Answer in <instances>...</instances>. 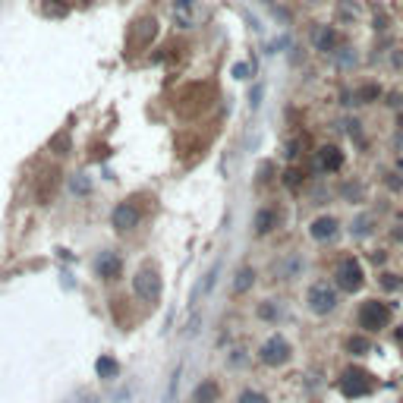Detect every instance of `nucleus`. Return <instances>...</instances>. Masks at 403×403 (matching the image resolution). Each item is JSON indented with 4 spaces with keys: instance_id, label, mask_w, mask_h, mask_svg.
<instances>
[{
    "instance_id": "4468645a",
    "label": "nucleus",
    "mask_w": 403,
    "mask_h": 403,
    "mask_svg": "<svg viewBox=\"0 0 403 403\" xmlns=\"http://www.w3.org/2000/svg\"><path fill=\"white\" fill-rule=\"evenodd\" d=\"M192 403H221V385L214 378H202L192 391Z\"/></svg>"
},
{
    "instance_id": "412c9836",
    "label": "nucleus",
    "mask_w": 403,
    "mask_h": 403,
    "mask_svg": "<svg viewBox=\"0 0 403 403\" xmlns=\"http://www.w3.org/2000/svg\"><path fill=\"white\" fill-rule=\"evenodd\" d=\"M368 347H372V340H368V334H356V337H350V340H347V350H350L353 356H362V353H366L368 350Z\"/></svg>"
},
{
    "instance_id": "4be33fe9",
    "label": "nucleus",
    "mask_w": 403,
    "mask_h": 403,
    "mask_svg": "<svg viewBox=\"0 0 403 403\" xmlns=\"http://www.w3.org/2000/svg\"><path fill=\"white\" fill-rule=\"evenodd\" d=\"M368 224H372V214H359V218L350 224V233L353 237H368V233H372V227Z\"/></svg>"
},
{
    "instance_id": "0eeeda50",
    "label": "nucleus",
    "mask_w": 403,
    "mask_h": 403,
    "mask_svg": "<svg viewBox=\"0 0 403 403\" xmlns=\"http://www.w3.org/2000/svg\"><path fill=\"white\" fill-rule=\"evenodd\" d=\"M142 218H145L142 205H139V199L132 196V199H123V202H117V205H113V211H111V227H113L117 233H132L139 224H142Z\"/></svg>"
},
{
    "instance_id": "6e6552de",
    "label": "nucleus",
    "mask_w": 403,
    "mask_h": 403,
    "mask_svg": "<svg viewBox=\"0 0 403 403\" xmlns=\"http://www.w3.org/2000/svg\"><path fill=\"white\" fill-rule=\"evenodd\" d=\"M280 227V208L274 205V202H268V205H259L252 214V233L255 237H271L274 230Z\"/></svg>"
},
{
    "instance_id": "39448f33",
    "label": "nucleus",
    "mask_w": 403,
    "mask_h": 403,
    "mask_svg": "<svg viewBox=\"0 0 403 403\" xmlns=\"http://www.w3.org/2000/svg\"><path fill=\"white\" fill-rule=\"evenodd\" d=\"M255 359H259L265 368H284V366H290V359H293V344L284 337V334L274 331L261 340Z\"/></svg>"
},
{
    "instance_id": "f257e3e1",
    "label": "nucleus",
    "mask_w": 403,
    "mask_h": 403,
    "mask_svg": "<svg viewBox=\"0 0 403 403\" xmlns=\"http://www.w3.org/2000/svg\"><path fill=\"white\" fill-rule=\"evenodd\" d=\"M391 321H394L391 302H385L378 297H368V299H362L359 306H356V328H359L362 334H368V337H372V334L388 331Z\"/></svg>"
},
{
    "instance_id": "ddd939ff",
    "label": "nucleus",
    "mask_w": 403,
    "mask_h": 403,
    "mask_svg": "<svg viewBox=\"0 0 403 403\" xmlns=\"http://www.w3.org/2000/svg\"><path fill=\"white\" fill-rule=\"evenodd\" d=\"M315 154H318V167L325 173H340V170H344L347 158H344V151H340L337 145H318V151H315Z\"/></svg>"
},
{
    "instance_id": "6ab92c4d",
    "label": "nucleus",
    "mask_w": 403,
    "mask_h": 403,
    "mask_svg": "<svg viewBox=\"0 0 403 403\" xmlns=\"http://www.w3.org/2000/svg\"><path fill=\"white\" fill-rule=\"evenodd\" d=\"M331 57L337 60V63L344 66V70H350V66H356V60H359V57H356V51H353V48H347V44H340V48L334 51Z\"/></svg>"
},
{
    "instance_id": "b1692460",
    "label": "nucleus",
    "mask_w": 403,
    "mask_h": 403,
    "mask_svg": "<svg viewBox=\"0 0 403 403\" xmlns=\"http://www.w3.org/2000/svg\"><path fill=\"white\" fill-rule=\"evenodd\" d=\"M51 149H63V154H70V136H66V132H57V136L51 139Z\"/></svg>"
},
{
    "instance_id": "a878e982",
    "label": "nucleus",
    "mask_w": 403,
    "mask_h": 403,
    "mask_svg": "<svg viewBox=\"0 0 403 403\" xmlns=\"http://www.w3.org/2000/svg\"><path fill=\"white\" fill-rule=\"evenodd\" d=\"M394 278H397V274H391V271H388V274H381V287H388V290H397V287H400V280H394Z\"/></svg>"
},
{
    "instance_id": "20e7f679",
    "label": "nucleus",
    "mask_w": 403,
    "mask_h": 403,
    "mask_svg": "<svg viewBox=\"0 0 403 403\" xmlns=\"http://www.w3.org/2000/svg\"><path fill=\"white\" fill-rule=\"evenodd\" d=\"M337 388H340V394L344 397H368V394L378 388V378H375L368 368H362V366H347L344 372H340V378H337Z\"/></svg>"
},
{
    "instance_id": "f03ea898",
    "label": "nucleus",
    "mask_w": 403,
    "mask_h": 403,
    "mask_svg": "<svg viewBox=\"0 0 403 403\" xmlns=\"http://www.w3.org/2000/svg\"><path fill=\"white\" fill-rule=\"evenodd\" d=\"M340 297L344 293L334 287L331 278H318L306 287V309L318 318H325V315H334L340 309Z\"/></svg>"
},
{
    "instance_id": "f3484780",
    "label": "nucleus",
    "mask_w": 403,
    "mask_h": 403,
    "mask_svg": "<svg viewBox=\"0 0 403 403\" xmlns=\"http://www.w3.org/2000/svg\"><path fill=\"white\" fill-rule=\"evenodd\" d=\"M252 284H255V268H240L237 271V280H233V293H246V290H252Z\"/></svg>"
},
{
    "instance_id": "dca6fc26",
    "label": "nucleus",
    "mask_w": 403,
    "mask_h": 403,
    "mask_svg": "<svg viewBox=\"0 0 403 403\" xmlns=\"http://www.w3.org/2000/svg\"><path fill=\"white\" fill-rule=\"evenodd\" d=\"M95 372L104 381H111V378H117V375H120V366H117V359H113V356H101V359L95 362Z\"/></svg>"
},
{
    "instance_id": "393cba45",
    "label": "nucleus",
    "mask_w": 403,
    "mask_h": 403,
    "mask_svg": "<svg viewBox=\"0 0 403 403\" xmlns=\"http://www.w3.org/2000/svg\"><path fill=\"white\" fill-rule=\"evenodd\" d=\"M280 315V306H261L259 309V318H268V321H274Z\"/></svg>"
},
{
    "instance_id": "423d86ee",
    "label": "nucleus",
    "mask_w": 403,
    "mask_h": 403,
    "mask_svg": "<svg viewBox=\"0 0 403 403\" xmlns=\"http://www.w3.org/2000/svg\"><path fill=\"white\" fill-rule=\"evenodd\" d=\"M161 290H164V280H161L158 265L149 261V265H142L136 274H132V293H136V299L154 306V302L161 299Z\"/></svg>"
},
{
    "instance_id": "aec40b11",
    "label": "nucleus",
    "mask_w": 403,
    "mask_h": 403,
    "mask_svg": "<svg viewBox=\"0 0 403 403\" xmlns=\"http://www.w3.org/2000/svg\"><path fill=\"white\" fill-rule=\"evenodd\" d=\"M70 190L76 192V196H89V192H92V180L85 177V173H73V177H70Z\"/></svg>"
},
{
    "instance_id": "2eb2a0df",
    "label": "nucleus",
    "mask_w": 403,
    "mask_h": 403,
    "mask_svg": "<svg viewBox=\"0 0 403 403\" xmlns=\"http://www.w3.org/2000/svg\"><path fill=\"white\" fill-rule=\"evenodd\" d=\"M302 268H306V261L299 259V255H290V261H284V265H278L274 271L280 274V280H297L302 274Z\"/></svg>"
},
{
    "instance_id": "9d476101",
    "label": "nucleus",
    "mask_w": 403,
    "mask_h": 403,
    "mask_svg": "<svg viewBox=\"0 0 403 403\" xmlns=\"http://www.w3.org/2000/svg\"><path fill=\"white\" fill-rule=\"evenodd\" d=\"M337 233H340L337 214H318V218L309 224V237H312L315 243H331V240H337Z\"/></svg>"
},
{
    "instance_id": "a211bd4d",
    "label": "nucleus",
    "mask_w": 403,
    "mask_h": 403,
    "mask_svg": "<svg viewBox=\"0 0 403 403\" xmlns=\"http://www.w3.org/2000/svg\"><path fill=\"white\" fill-rule=\"evenodd\" d=\"M237 403H271V397L265 391H259V388H243L237 394Z\"/></svg>"
},
{
    "instance_id": "1a4fd4ad",
    "label": "nucleus",
    "mask_w": 403,
    "mask_h": 403,
    "mask_svg": "<svg viewBox=\"0 0 403 403\" xmlns=\"http://www.w3.org/2000/svg\"><path fill=\"white\" fill-rule=\"evenodd\" d=\"M95 278L104 280V284H113V280L123 278V259H120V252H113V249L98 252V259H95Z\"/></svg>"
},
{
    "instance_id": "9b49d317",
    "label": "nucleus",
    "mask_w": 403,
    "mask_h": 403,
    "mask_svg": "<svg viewBox=\"0 0 403 403\" xmlns=\"http://www.w3.org/2000/svg\"><path fill=\"white\" fill-rule=\"evenodd\" d=\"M60 167H48V170L38 177V183H35V199H38V205H51L54 196H57V190H60Z\"/></svg>"
},
{
    "instance_id": "5701e85b",
    "label": "nucleus",
    "mask_w": 403,
    "mask_h": 403,
    "mask_svg": "<svg viewBox=\"0 0 403 403\" xmlns=\"http://www.w3.org/2000/svg\"><path fill=\"white\" fill-rule=\"evenodd\" d=\"M378 95H381V89H378V85H366V89H359V92H356V98H359V104H372V101L378 98Z\"/></svg>"
},
{
    "instance_id": "bb28decb",
    "label": "nucleus",
    "mask_w": 403,
    "mask_h": 403,
    "mask_svg": "<svg viewBox=\"0 0 403 403\" xmlns=\"http://www.w3.org/2000/svg\"><path fill=\"white\" fill-rule=\"evenodd\" d=\"M173 4H177V6H180V10H190V6H192V4H196V0H173Z\"/></svg>"
},
{
    "instance_id": "f8f14e48",
    "label": "nucleus",
    "mask_w": 403,
    "mask_h": 403,
    "mask_svg": "<svg viewBox=\"0 0 403 403\" xmlns=\"http://www.w3.org/2000/svg\"><path fill=\"white\" fill-rule=\"evenodd\" d=\"M340 44H344V35H340L337 25H318V29H315L312 48L318 51V54H334Z\"/></svg>"
},
{
    "instance_id": "7ed1b4c3",
    "label": "nucleus",
    "mask_w": 403,
    "mask_h": 403,
    "mask_svg": "<svg viewBox=\"0 0 403 403\" xmlns=\"http://www.w3.org/2000/svg\"><path fill=\"white\" fill-rule=\"evenodd\" d=\"M331 280L340 293L353 297V293H359L362 287H366V268H362V261L356 259V255H344V259L334 265Z\"/></svg>"
}]
</instances>
